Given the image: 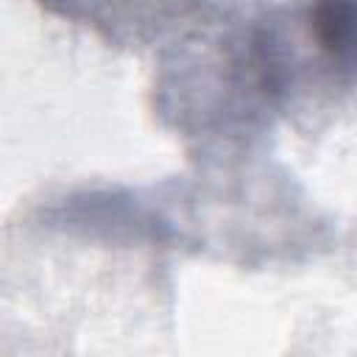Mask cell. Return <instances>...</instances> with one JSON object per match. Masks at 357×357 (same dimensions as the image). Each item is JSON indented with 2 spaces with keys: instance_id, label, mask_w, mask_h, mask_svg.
<instances>
[{
  "instance_id": "2",
  "label": "cell",
  "mask_w": 357,
  "mask_h": 357,
  "mask_svg": "<svg viewBox=\"0 0 357 357\" xmlns=\"http://www.w3.org/2000/svg\"><path fill=\"white\" fill-rule=\"evenodd\" d=\"M45 3H59V0H45Z\"/></svg>"
},
{
  "instance_id": "1",
  "label": "cell",
  "mask_w": 357,
  "mask_h": 357,
  "mask_svg": "<svg viewBox=\"0 0 357 357\" xmlns=\"http://www.w3.org/2000/svg\"><path fill=\"white\" fill-rule=\"evenodd\" d=\"M312 31L337 70H357V0H312Z\"/></svg>"
}]
</instances>
